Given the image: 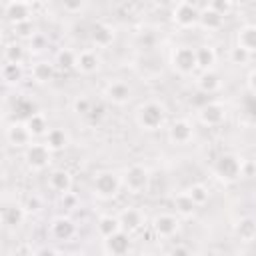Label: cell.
<instances>
[{"mask_svg": "<svg viewBox=\"0 0 256 256\" xmlns=\"http://www.w3.org/2000/svg\"><path fill=\"white\" fill-rule=\"evenodd\" d=\"M134 122L140 130L144 132H158L166 128L168 122V108L160 100H144L136 112H134Z\"/></svg>", "mask_w": 256, "mask_h": 256, "instance_id": "6da1fadb", "label": "cell"}, {"mask_svg": "<svg viewBox=\"0 0 256 256\" xmlns=\"http://www.w3.org/2000/svg\"><path fill=\"white\" fill-rule=\"evenodd\" d=\"M244 162L246 160L242 156H238L234 152H224V154H220L216 158L212 172H214V176H216L218 182H222V184H234V182H238L244 176Z\"/></svg>", "mask_w": 256, "mask_h": 256, "instance_id": "7a4b0ae2", "label": "cell"}, {"mask_svg": "<svg viewBox=\"0 0 256 256\" xmlns=\"http://www.w3.org/2000/svg\"><path fill=\"white\" fill-rule=\"evenodd\" d=\"M122 188V176L116 170H98L92 176V194L98 200H114L120 194Z\"/></svg>", "mask_w": 256, "mask_h": 256, "instance_id": "3957f363", "label": "cell"}, {"mask_svg": "<svg viewBox=\"0 0 256 256\" xmlns=\"http://www.w3.org/2000/svg\"><path fill=\"white\" fill-rule=\"evenodd\" d=\"M122 188L128 192V194H134V196H140V194H146L148 188H150V170L148 166L140 164V162H134L130 166H126L122 172Z\"/></svg>", "mask_w": 256, "mask_h": 256, "instance_id": "277c9868", "label": "cell"}, {"mask_svg": "<svg viewBox=\"0 0 256 256\" xmlns=\"http://www.w3.org/2000/svg\"><path fill=\"white\" fill-rule=\"evenodd\" d=\"M170 66L178 76H192L198 70V60H196V48L182 44L176 46L170 52Z\"/></svg>", "mask_w": 256, "mask_h": 256, "instance_id": "5b68a950", "label": "cell"}, {"mask_svg": "<svg viewBox=\"0 0 256 256\" xmlns=\"http://www.w3.org/2000/svg\"><path fill=\"white\" fill-rule=\"evenodd\" d=\"M150 230L158 240H172L182 230V218L176 212H160L152 218Z\"/></svg>", "mask_w": 256, "mask_h": 256, "instance_id": "8992f818", "label": "cell"}, {"mask_svg": "<svg viewBox=\"0 0 256 256\" xmlns=\"http://www.w3.org/2000/svg\"><path fill=\"white\" fill-rule=\"evenodd\" d=\"M52 150L44 142H30L24 148V162L28 170L32 172H42L52 164Z\"/></svg>", "mask_w": 256, "mask_h": 256, "instance_id": "52a82bcc", "label": "cell"}, {"mask_svg": "<svg viewBox=\"0 0 256 256\" xmlns=\"http://www.w3.org/2000/svg\"><path fill=\"white\" fill-rule=\"evenodd\" d=\"M198 18H200V10L192 4V0L174 4L172 12H170L172 24L176 28H180V30H192V28H196L198 26Z\"/></svg>", "mask_w": 256, "mask_h": 256, "instance_id": "ba28073f", "label": "cell"}, {"mask_svg": "<svg viewBox=\"0 0 256 256\" xmlns=\"http://www.w3.org/2000/svg\"><path fill=\"white\" fill-rule=\"evenodd\" d=\"M166 138L172 146H186L194 140V124L188 118H176L166 126Z\"/></svg>", "mask_w": 256, "mask_h": 256, "instance_id": "9c48e42d", "label": "cell"}, {"mask_svg": "<svg viewBox=\"0 0 256 256\" xmlns=\"http://www.w3.org/2000/svg\"><path fill=\"white\" fill-rule=\"evenodd\" d=\"M228 118V110L222 102H206L198 108V122L206 128H218L226 122Z\"/></svg>", "mask_w": 256, "mask_h": 256, "instance_id": "30bf717a", "label": "cell"}, {"mask_svg": "<svg viewBox=\"0 0 256 256\" xmlns=\"http://www.w3.org/2000/svg\"><path fill=\"white\" fill-rule=\"evenodd\" d=\"M102 96L106 102L114 106H126L132 100V86L126 80H112L104 86Z\"/></svg>", "mask_w": 256, "mask_h": 256, "instance_id": "8fae6325", "label": "cell"}, {"mask_svg": "<svg viewBox=\"0 0 256 256\" xmlns=\"http://www.w3.org/2000/svg\"><path fill=\"white\" fill-rule=\"evenodd\" d=\"M48 234L54 242H70L76 236V222L70 216H56L50 220Z\"/></svg>", "mask_w": 256, "mask_h": 256, "instance_id": "7c38bea8", "label": "cell"}, {"mask_svg": "<svg viewBox=\"0 0 256 256\" xmlns=\"http://www.w3.org/2000/svg\"><path fill=\"white\" fill-rule=\"evenodd\" d=\"M130 250H132V234H128L126 230H120L102 240V252L108 256H124Z\"/></svg>", "mask_w": 256, "mask_h": 256, "instance_id": "4fadbf2b", "label": "cell"}, {"mask_svg": "<svg viewBox=\"0 0 256 256\" xmlns=\"http://www.w3.org/2000/svg\"><path fill=\"white\" fill-rule=\"evenodd\" d=\"M88 36L94 48H110L116 40V28L108 22H94Z\"/></svg>", "mask_w": 256, "mask_h": 256, "instance_id": "5bb4252c", "label": "cell"}, {"mask_svg": "<svg viewBox=\"0 0 256 256\" xmlns=\"http://www.w3.org/2000/svg\"><path fill=\"white\" fill-rule=\"evenodd\" d=\"M118 218H120L122 230H126L128 234H136V232H140L146 226V214L140 208H136V206L122 208L118 212Z\"/></svg>", "mask_w": 256, "mask_h": 256, "instance_id": "9a60e30c", "label": "cell"}, {"mask_svg": "<svg viewBox=\"0 0 256 256\" xmlns=\"http://www.w3.org/2000/svg\"><path fill=\"white\" fill-rule=\"evenodd\" d=\"M28 216V210L24 204H18V202H12V204H4L2 206V212H0V220H2V226L4 228H20L24 224Z\"/></svg>", "mask_w": 256, "mask_h": 256, "instance_id": "2e32d148", "label": "cell"}, {"mask_svg": "<svg viewBox=\"0 0 256 256\" xmlns=\"http://www.w3.org/2000/svg\"><path fill=\"white\" fill-rule=\"evenodd\" d=\"M4 134H6L8 146H12V148H26V146L32 142V136H30L26 124L20 122V120H12V122L6 126Z\"/></svg>", "mask_w": 256, "mask_h": 256, "instance_id": "e0dca14e", "label": "cell"}, {"mask_svg": "<svg viewBox=\"0 0 256 256\" xmlns=\"http://www.w3.org/2000/svg\"><path fill=\"white\" fill-rule=\"evenodd\" d=\"M100 64H102L100 54H98L96 50H92V48H84V50H80L78 56H76V70H78L80 74H84V76L96 74V72L100 70Z\"/></svg>", "mask_w": 256, "mask_h": 256, "instance_id": "ac0fdd59", "label": "cell"}, {"mask_svg": "<svg viewBox=\"0 0 256 256\" xmlns=\"http://www.w3.org/2000/svg\"><path fill=\"white\" fill-rule=\"evenodd\" d=\"M48 188L56 194H64L68 190H72V184H74V178L72 174L66 170V168H56L48 174Z\"/></svg>", "mask_w": 256, "mask_h": 256, "instance_id": "d6986e66", "label": "cell"}, {"mask_svg": "<svg viewBox=\"0 0 256 256\" xmlns=\"http://www.w3.org/2000/svg\"><path fill=\"white\" fill-rule=\"evenodd\" d=\"M196 88L202 94H216L222 88V78L216 70H200L196 76Z\"/></svg>", "mask_w": 256, "mask_h": 256, "instance_id": "ffe728a7", "label": "cell"}, {"mask_svg": "<svg viewBox=\"0 0 256 256\" xmlns=\"http://www.w3.org/2000/svg\"><path fill=\"white\" fill-rule=\"evenodd\" d=\"M232 232H234L236 240H240V242H246V244L254 242V240H256V218H252V216H242V218H238V220L234 222Z\"/></svg>", "mask_w": 256, "mask_h": 256, "instance_id": "44dd1931", "label": "cell"}, {"mask_svg": "<svg viewBox=\"0 0 256 256\" xmlns=\"http://www.w3.org/2000/svg\"><path fill=\"white\" fill-rule=\"evenodd\" d=\"M4 14H6V20H8L12 26L18 24V22L32 20V18H30V16H32V10H30V4H26V2L8 0V2H6V10H4Z\"/></svg>", "mask_w": 256, "mask_h": 256, "instance_id": "7402d4cb", "label": "cell"}, {"mask_svg": "<svg viewBox=\"0 0 256 256\" xmlns=\"http://www.w3.org/2000/svg\"><path fill=\"white\" fill-rule=\"evenodd\" d=\"M30 76H32V80L38 82V84H48V82H52L54 76H56V64L50 62V60H38V62L32 64Z\"/></svg>", "mask_w": 256, "mask_h": 256, "instance_id": "603a6c76", "label": "cell"}, {"mask_svg": "<svg viewBox=\"0 0 256 256\" xmlns=\"http://www.w3.org/2000/svg\"><path fill=\"white\" fill-rule=\"evenodd\" d=\"M198 208H200V206L192 200V196H190L186 190H184V192H178V194L174 196V210H176V214H178L182 220L194 218Z\"/></svg>", "mask_w": 256, "mask_h": 256, "instance_id": "cb8c5ba5", "label": "cell"}, {"mask_svg": "<svg viewBox=\"0 0 256 256\" xmlns=\"http://www.w3.org/2000/svg\"><path fill=\"white\" fill-rule=\"evenodd\" d=\"M198 26L206 32H218L224 26V16L218 14L216 10H212L210 6H206L204 10H200V18H198Z\"/></svg>", "mask_w": 256, "mask_h": 256, "instance_id": "d4e9b609", "label": "cell"}, {"mask_svg": "<svg viewBox=\"0 0 256 256\" xmlns=\"http://www.w3.org/2000/svg\"><path fill=\"white\" fill-rule=\"evenodd\" d=\"M44 144L52 150V152H62L68 148L70 144V134L64 128H50L44 136Z\"/></svg>", "mask_w": 256, "mask_h": 256, "instance_id": "484cf974", "label": "cell"}, {"mask_svg": "<svg viewBox=\"0 0 256 256\" xmlns=\"http://www.w3.org/2000/svg\"><path fill=\"white\" fill-rule=\"evenodd\" d=\"M120 230H122V224H120L118 214H102L96 220V232H98V236L102 240L112 236V234H116V232H120Z\"/></svg>", "mask_w": 256, "mask_h": 256, "instance_id": "4316f807", "label": "cell"}, {"mask_svg": "<svg viewBox=\"0 0 256 256\" xmlns=\"http://www.w3.org/2000/svg\"><path fill=\"white\" fill-rule=\"evenodd\" d=\"M236 44L250 54H256V24H244L236 30Z\"/></svg>", "mask_w": 256, "mask_h": 256, "instance_id": "83f0119b", "label": "cell"}, {"mask_svg": "<svg viewBox=\"0 0 256 256\" xmlns=\"http://www.w3.org/2000/svg\"><path fill=\"white\" fill-rule=\"evenodd\" d=\"M196 60H198V70H214L218 62V52L210 44H202L196 48Z\"/></svg>", "mask_w": 256, "mask_h": 256, "instance_id": "f1b7e54d", "label": "cell"}, {"mask_svg": "<svg viewBox=\"0 0 256 256\" xmlns=\"http://www.w3.org/2000/svg\"><path fill=\"white\" fill-rule=\"evenodd\" d=\"M24 124H26V128H28V132H30L32 138H44L46 132L50 130L48 118H46L42 112H34L30 118L24 120Z\"/></svg>", "mask_w": 256, "mask_h": 256, "instance_id": "f546056e", "label": "cell"}, {"mask_svg": "<svg viewBox=\"0 0 256 256\" xmlns=\"http://www.w3.org/2000/svg\"><path fill=\"white\" fill-rule=\"evenodd\" d=\"M24 78V68L22 64H12V62H4L2 64V80L6 86H16L20 84Z\"/></svg>", "mask_w": 256, "mask_h": 256, "instance_id": "4dcf8cb0", "label": "cell"}, {"mask_svg": "<svg viewBox=\"0 0 256 256\" xmlns=\"http://www.w3.org/2000/svg\"><path fill=\"white\" fill-rule=\"evenodd\" d=\"M76 56L78 52L70 50V48H62L56 52V58H54V64L58 70L62 72H68V70H76Z\"/></svg>", "mask_w": 256, "mask_h": 256, "instance_id": "1f68e13d", "label": "cell"}, {"mask_svg": "<svg viewBox=\"0 0 256 256\" xmlns=\"http://www.w3.org/2000/svg\"><path fill=\"white\" fill-rule=\"evenodd\" d=\"M34 112H38V110H36V106H34V102H32L30 98H26V96L16 98V102H14V120L24 122V120L30 118Z\"/></svg>", "mask_w": 256, "mask_h": 256, "instance_id": "d6a6232c", "label": "cell"}, {"mask_svg": "<svg viewBox=\"0 0 256 256\" xmlns=\"http://www.w3.org/2000/svg\"><path fill=\"white\" fill-rule=\"evenodd\" d=\"M26 58V50L20 42H10L4 48V62H12V64H22Z\"/></svg>", "mask_w": 256, "mask_h": 256, "instance_id": "836d02e7", "label": "cell"}, {"mask_svg": "<svg viewBox=\"0 0 256 256\" xmlns=\"http://www.w3.org/2000/svg\"><path fill=\"white\" fill-rule=\"evenodd\" d=\"M186 192L192 196V200L198 204V206H204L208 200H210V188L202 182H196V184H190L186 188Z\"/></svg>", "mask_w": 256, "mask_h": 256, "instance_id": "e575fe53", "label": "cell"}, {"mask_svg": "<svg viewBox=\"0 0 256 256\" xmlns=\"http://www.w3.org/2000/svg\"><path fill=\"white\" fill-rule=\"evenodd\" d=\"M250 58H252V54H250L248 50L240 48L238 44H234V46L228 50V60H230L234 66H246V64H250Z\"/></svg>", "mask_w": 256, "mask_h": 256, "instance_id": "d590c367", "label": "cell"}, {"mask_svg": "<svg viewBox=\"0 0 256 256\" xmlns=\"http://www.w3.org/2000/svg\"><path fill=\"white\" fill-rule=\"evenodd\" d=\"M12 30H14V36H16V38H20V40H30V38L36 34V28H34L32 20L18 22V24H14V26H12Z\"/></svg>", "mask_w": 256, "mask_h": 256, "instance_id": "8d00e7d4", "label": "cell"}, {"mask_svg": "<svg viewBox=\"0 0 256 256\" xmlns=\"http://www.w3.org/2000/svg\"><path fill=\"white\" fill-rule=\"evenodd\" d=\"M94 102L88 98V96H76L74 102H72V110L78 114V116H88L90 110H92Z\"/></svg>", "mask_w": 256, "mask_h": 256, "instance_id": "74e56055", "label": "cell"}, {"mask_svg": "<svg viewBox=\"0 0 256 256\" xmlns=\"http://www.w3.org/2000/svg\"><path fill=\"white\" fill-rule=\"evenodd\" d=\"M28 48H30V52H42V50L48 48V38H46L44 34L36 32V34L28 40Z\"/></svg>", "mask_w": 256, "mask_h": 256, "instance_id": "f35d334b", "label": "cell"}, {"mask_svg": "<svg viewBox=\"0 0 256 256\" xmlns=\"http://www.w3.org/2000/svg\"><path fill=\"white\" fill-rule=\"evenodd\" d=\"M208 6L226 18V16L232 12V8H234V0H210Z\"/></svg>", "mask_w": 256, "mask_h": 256, "instance_id": "ab89813d", "label": "cell"}, {"mask_svg": "<svg viewBox=\"0 0 256 256\" xmlns=\"http://www.w3.org/2000/svg\"><path fill=\"white\" fill-rule=\"evenodd\" d=\"M78 196L72 192V190H68V192H64V194H60V204H62V208L64 210H76L78 208Z\"/></svg>", "mask_w": 256, "mask_h": 256, "instance_id": "60d3db41", "label": "cell"}, {"mask_svg": "<svg viewBox=\"0 0 256 256\" xmlns=\"http://www.w3.org/2000/svg\"><path fill=\"white\" fill-rule=\"evenodd\" d=\"M60 4L68 14H80L86 6V0H60Z\"/></svg>", "mask_w": 256, "mask_h": 256, "instance_id": "b9f144b4", "label": "cell"}, {"mask_svg": "<svg viewBox=\"0 0 256 256\" xmlns=\"http://www.w3.org/2000/svg\"><path fill=\"white\" fill-rule=\"evenodd\" d=\"M242 112L244 114H248V116H252V118H256V94H246L244 96V100H242Z\"/></svg>", "mask_w": 256, "mask_h": 256, "instance_id": "7bdbcfd3", "label": "cell"}, {"mask_svg": "<svg viewBox=\"0 0 256 256\" xmlns=\"http://www.w3.org/2000/svg\"><path fill=\"white\" fill-rule=\"evenodd\" d=\"M24 206H26V210H28V212H40V208H42V198H40V196H36V194H32V196H28V198H26Z\"/></svg>", "mask_w": 256, "mask_h": 256, "instance_id": "ee69618b", "label": "cell"}, {"mask_svg": "<svg viewBox=\"0 0 256 256\" xmlns=\"http://www.w3.org/2000/svg\"><path fill=\"white\" fill-rule=\"evenodd\" d=\"M246 88H248L250 94H256V68L248 72V76H246Z\"/></svg>", "mask_w": 256, "mask_h": 256, "instance_id": "f6af8a7d", "label": "cell"}, {"mask_svg": "<svg viewBox=\"0 0 256 256\" xmlns=\"http://www.w3.org/2000/svg\"><path fill=\"white\" fill-rule=\"evenodd\" d=\"M102 114H104V106H100V104L96 106V104H94V106H92V110H90V114H88V118H92V120L96 122V120H100V118H102Z\"/></svg>", "mask_w": 256, "mask_h": 256, "instance_id": "bcb514c9", "label": "cell"}, {"mask_svg": "<svg viewBox=\"0 0 256 256\" xmlns=\"http://www.w3.org/2000/svg\"><path fill=\"white\" fill-rule=\"evenodd\" d=\"M170 252H172V254H188L190 248H186V246H174Z\"/></svg>", "mask_w": 256, "mask_h": 256, "instance_id": "7dc6e473", "label": "cell"}, {"mask_svg": "<svg viewBox=\"0 0 256 256\" xmlns=\"http://www.w3.org/2000/svg\"><path fill=\"white\" fill-rule=\"evenodd\" d=\"M234 2H238V4H248L250 0H234Z\"/></svg>", "mask_w": 256, "mask_h": 256, "instance_id": "c3c4849f", "label": "cell"}, {"mask_svg": "<svg viewBox=\"0 0 256 256\" xmlns=\"http://www.w3.org/2000/svg\"><path fill=\"white\" fill-rule=\"evenodd\" d=\"M16 2H26V4H32L34 0H16Z\"/></svg>", "mask_w": 256, "mask_h": 256, "instance_id": "681fc988", "label": "cell"}, {"mask_svg": "<svg viewBox=\"0 0 256 256\" xmlns=\"http://www.w3.org/2000/svg\"><path fill=\"white\" fill-rule=\"evenodd\" d=\"M170 2H174V4H178V2H186V0H170Z\"/></svg>", "mask_w": 256, "mask_h": 256, "instance_id": "f907efd6", "label": "cell"}, {"mask_svg": "<svg viewBox=\"0 0 256 256\" xmlns=\"http://www.w3.org/2000/svg\"><path fill=\"white\" fill-rule=\"evenodd\" d=\"M254 162H256V160H254Z\"/></svg>", "mask_w": 256, "mask_h": 256, "instance_id": "816d5d0a", "label": "cell"}]
</instances>
